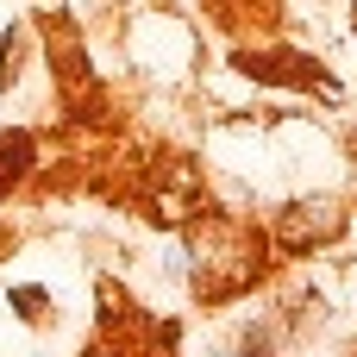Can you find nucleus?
Listing matches in <instances>:
<instances>
[{
    "label": "nucleus",
    "instance_id": "9",
    "mask_svg": "<svg viewBox=\"0 0 357 357\" xmlns=\"http://www.w3.org/2000/svg\"><path fill=\"white\" fill-rule=\"evenodd\" d=\"M19 69H25V31L6 25V31H0V94L19 82Z\"/></svg>",
    "mask_w": 357,
    "mask_h": 357
},
{
    "label": "nucleus",
    "instance_id": "13",
    "mask_svg": "<svg viewBox=\"0 0 357 357\" xmlns=\"http://www.w3.org/2000/svg\"><path fill=\"white\" fill-rule=\"evenodd\" d=\"M119 6H126V0H119Z\"/></svg>",
    "mask_w": 357,
    "mask_h": 357
},
{
    "label": "nucleus",
    "instance_id": "11",
    "mask_svg": "<svg viewBox=\"0 0 357 357\" xmlns=\"http://www.w3.org/2000/svg\"><path fill=\"white\" fill-rule=\"evenodd\" d=\"M0 245H13V232H6V226H0Z\"/></svg>",
    "mask_w": 357,
    "mask_h": 357
},
{
    "label": "nucleus",
    "instance_id": "1",
    "mask_svg": "<svg viewBox=\"0 0 357 357\" xmlns=\"http://www.w3.org/2000/svg\"><path fill=\"white\" fill-rule=\"evenodd\" d=\"M188 289L201 307H226V301H245L251 289H264L270 276V232L245 213H226V207H201L188 226Z\"/></svg>",
    "mask_w": 357,
    "mask_h": 357
},
{
    "label": "nucleus",
    "instance_id": "10",
    "mask_svg": "<svg viewBox=\"0 0 357 357\" xmlns=\"http://www.w3.org/2000/svg\"><path fill=\"white\" fill-rule=\"evenodd\" d=\"M276 339H282V326H276V320H270V326H264V320H251V326L238 333V351H245V357H282V351H276Z\"/></svg>",
    "mask_w": 357,
    "mask_h": 357
},
{
    "label": "nucleus",
    "instance_id": "8",
    "mask_svg": "<svg viewBox=\"0 0 357 357\" xmlns=\"http://www.w3.org/2000/svg\"><path fill=\"white\" fill-rule=\"evenodd\" d=\"M6 307H13L25 326H44V320H50V289H38V282H19V289H6Z\"/></svg>",
    "mask_w": 357,
    "mask_h": 357
},
{
    "label": "nucleus",
    "instance_id": "5",
    "mask_svg": "<svg viewBox=\"0 0 357 357\" xmlns=\"http://www.w3.org/2000/svg\"><path fill=\"white\" fill-rule=\"evenodd\" d=\"M232 69L245 82H257V88H320L326 100L339 94V82L326 75V63L314 50H289V44H238Z\"/></svg>",
    "mask_w": 357,
    "mask_h": 357
},
{
    "label": "nucleus",
    "instance_id": "4",
    "mask_svg": "<svg viewBox=\"0 0 357 357\" xmlns=\"http://www.w3.org/2000/svg\"><path fill=\"white\" fill-rule=\"evenodd\" d=\"M345 226H351V213H345L333 195H307V201H282L264 232H270V251H282V257H314V251L339 245Z\"/></svg>",
    "mask_w": 357,
    "mask_h": 357
},
{
    "label": "nucleus",
    "instance_id": "2",
    "mask_svg": "<svg viewBox=\"0 0 357 357\" xmlns=\"http://www.w3.org/2000/svg\"><path fill=\"white\" fill-rule=\"evenodd\" d=\"M38 38H44V63L56 75V94H63V119L69 126H113V94L82 50V25L63 19V13H44Z\"/></svg>",
    "mask_w": 357,
    "mask_h": 357
},
{
    "label": "nucleus",
    "instance_id": "6",
    "mask_svg": "<svg viewBox=\"0 0 357 357\" xmlns=\"http://www.w3.org/2000/svg\"><path fill=\"white\" fill-rule=\"evenodd\" d=\"M207 19L226 31V38H245V31H276L282 19V0H207Z\"/></svg>",
    "mask_w": 357,
    "mask_h": 357
},
{
    "label": "nucleus",
    "instance_id": "12",
    "mask_svg": "<svg viewBox=\"0 0 357 357\" xmlns=\"http://www.w3.org/2000/svg\"><path fill=\"white\" fill-rule=\"evenodd\" d=\"M351 31H357V0H351Z\"/></svg>",
    "mask_w": 357,
    "mask_h": 357
},
{
    "label": "nucleus",
    "instance_id": "7",
    "mask_svg": "<svg viewBox=\"0 0 357 357\" xmlns=\"http://www.w3.org/2000/svg\"><path fill=\"white\" fill-rule=\"evenodd\" d=\"M38 169V132L31 126H6L0 132V201Z\"/></svg>",
    "mask_w": 357,
    "mask_h": 357
},
{
    "label": "nucleus",
    "instance_id": "3",
    "mask_svg": "<svg viewBox=\"0 0 357 357\" xmlns=\"http://www.w3.org/2000/svg\"><path fill=\"white\" fill-rule=\"evenodd\" d=\"M138 207H144L151 226L182 232V226L207 207V169H201V157H188V151H157V157L144 163V182H138Z\"/></svg>",
    "mask_w": 357,
    "mask_h": 357
}]
</instances>
